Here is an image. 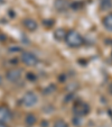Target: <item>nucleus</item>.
I'll return each mask as SVG.
<instances>
[{
  "label": "nucleus",
  "instance_id": "obj_1",
  "mask_svg": "<svg viewBox=\"0 0 112 127\" xmlns=\"http://www.w3.org/2000/svg\"><path fill=\"white\" fill-rule=\"evenodd\" d=\"M65 42L66 44L69 46V47L76 48L80 47V46L83 45L84 43V38L83 36L76 31H69L66 33V36H65Z\"/></svg>",
  "mask_w": 112,
  "mask_h": 127
},
{
  "label": "nucleus",
  "instance_id": "obj_2",
  "mask_svg": "<svg viewBox=\"0 0 112 127\" xmlns=\"http://www.w3.org/2000/svg\"><path fill=\"white\" fill-rule=\"evenodd\" d=\"M22 62L27 66H35L38 64V58L31 52H24L22 54Z\"/></svg>",
  "mask_w": 112,
  "mask_h": 127
},
{
  "label": "nucleus",
  "instance_id": "obj_3",
  "mask_svg": "<svg viewBox=\"0 0 112 127\" xmlns=\"http://www.w3.org/2000/svg\"><path fill=\"white\" fill-rule=\"evenodd\" d=\"M38 101V97L37 95L34 94V92L29 91V92H26L24 95V97L22 98V102L25 107H31V106L36 105Z\"/></svg>",
  "mask_w": 112,
  "mask_h": 127
},
{
  "label": "nucleus",
  "instance_id": "obj_4",
  "mask_svg": "<svg viewBox=\"0 0 112 127\" xmlns=\"http://www.w3.org/2000/svg\"><path fill=\"white\" fill-rule=\"evenodd\" d=\"M22 70H19V69H11V70H9V71L7 72L6 78H7V80L9 82L15 83V82H18L20 79H22Z\"/></svg>",
  "mask_w": 112,
  "mask_h": 127
},
{
  "label": "nucleus",
  "instance_id": "obj_5",
  "mask_svg": "<svg viewBox=\"0 0 112 127\" xmlns=\"http://www.w3.org/2000/svg\"><path fill=\"white\" fill-rule=\"evenodd\" d=\"M11 118V113L8 108L0 107V124H6Z\"/></svg>",
  "mask_w": 112,
  "mask_h": 127
},
{
  "label": "nucleus",
  "instance_id": "obj_6",
  "mask_svg": "<svg viewBox=\"0 0 112 127\" xmlns=\"http://www.w3.org/2000/svg\"><path fill=\"white\" fill-rule=\"evenodd\" d=\"M24 26L26 27L28 31L30 32H34L37 29V27H38V24L36 23V20H34L33 18H27V19L24 20Z\"/></svg>",
  "mask_w": 112,
  "mask_h": 127
},
{
  "label": "nucleus",
  "instance_id": "obj_7",
  "mask_svg": "<svg viewBox=\"0 0 112 127\" xmlns=\"http://www.w3.org/2000/svg\"><path fill=\"white\" fill-rule=\"evenodd\" d=\"M68 7V0H55V8L58 11H64Z\"/></svg>",
  "mask_w": 112,
  "mask_h": 127
},
{
  "label": "nucleus",
  "instance_id": "obj_8",
  "mask_svg": "<svg viewBox=\"0 0 112 127\" xmlns=\"http://www.w3.org/2000/svg\"><path fill=\"white\" fill-rule=\"evenodd\" d=\"M103 26L105 27V29L112 32V12L111 14H108L107 16L103 18Z\"/></svg>",
  "mask_w": 112,
  "mask_h": 127
},
{
  "label": "nucleus",
  "instance_id": "obj_9",
  "mask_svg": "<svg viewBox=\"0 0 112 127\" xmlns=\"http://www.w3.org/2000/svg\"><path fill=\"white\" fill-rule=\"evenodd\" d=\"M65 36H66V31L63 28H57L54 32V37L57 41H63L65 39Z\"/></svg>",
  "mask_w": 112,
  "mask_h": 127
},
{
  "label": "nucleus",
  "instance_id": "obj_10",
  "mask_svg": "<svg viewBox=\"0 0 112 127\" xmlns=\"http://www.w3.org/2000/svg\"><path fill=\"white\" fill-rule=\"evenodd\" d=\"M100 7L102 10H108L112 7V0H101Z\"/></svg>",
  "mask_w": 112,
  "mask_h": 127
},
{
  "label": "nucleus",
  "instance_id": "obj_11",
  "mask_svg": "<svg viewBox=\"0 0 112 127\" xmlns=\"http://www.w3.org/2000/svg\"><path fill=\"white\" fill-rule=\"evenodd\" d=\"M25 122H26V124L28 125V126H33V125L36 123V117L30 114V115L26 116V119H25Z\"/></svg>",
  "mask_w": 112,
  "mask_h": 127
},
{
  "label": "nucleus",
  "instance_id": "obj_12",
  "mask_svg": "<svg viewBox=\"0 0 112 127\" xmlns=\"http://www.w3.org/2000/svg\"><path fill=\"white\" fill-rule=\"evenodd\" d=\"M53 127H68V124H67L65 120H63V119H57L56 122L54 123Z\"/></svg>",
  "mask_w": 112,
  "mask_h": 127
},
{
  "label": "nucleus",
  "instance_id": "obj_13",
  "mask_svg": "<svg viewBox=\"0 0 112 127\" xmlns=\"http://www.w3.org/2000/svg\"><path fill=\"white\" fill-rule=\"evenodd\" d=\"M0 127H8L6 124H0Z\"/></svg>",
  "mask_w": 112,
  "mask_h": 127
},
{
  "label": "nucleus",
  "instance_id": "obj_14",
  "mask_svg": "<svg viewBox=\"0 0 112 127\" xmlns=\"http://www.w3.org/2000/svg\"><path fill=\"white\" fill-rule=\"evenodd\" d=\"M2 83V77H1V75H0V84Z\"/></svg>",
  "mask_w": 112,
  "mask_h": 127
}]
</instances>
